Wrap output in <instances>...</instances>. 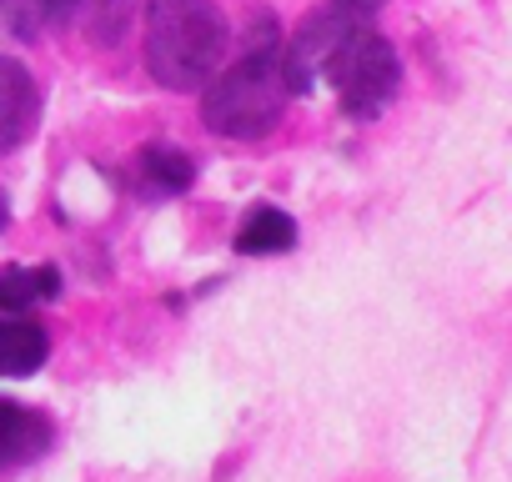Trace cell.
<instances>
[{
    "label": "cell",
    "instance_id": "obj_1",
    "mask_svg": "<svg viewBox=\"0 0 512 482\" xmlns=\"http://www.w3.org/2000/svg\"><path fill=\"white\" fill-rule=\"evenodd\" d=\"M226 16L211 0H146V31L141 56L156 86L166 91H196L216 76L226 56Z\"/></svg>",
    "mask_w": 512,
    "mask_h": 482
},
{
    "label": "cell",
    "instance_id": "obj_13",
    "mask_svg": "<svg viewBox=\"0 0 512 482\" xmlns=\"http://www.w3.org/2000/svg\"><path fill=\"white\" fill-rule=\"evenodd\" d=\"M36 6H41L51 21H66V16H76V6H86V0H36Z\"/></svg>",
    "mask_w": 512,
    "mask_h": 482
},
{
    "label": "cell",
    "instance_id": "obj_12",
    "mask_svg": "<svg viewBox=\"0 0 512 482\" xmlns=\"http://www.w3.org/2000/svg\"><path fill=\"white\" fill-rule=\"evenodd\" d=\"M41 6L36 0H0V26H16V31H31V16Z\"/></svg>",
    "mask_w": 512,
    "mask_h": 482
},
{
    "label": "cell",
    "instance_id": "obj_5",
    "mask_svg": "<svg viewBox=\"0 0 512 482\" xmlns=\"http://www.w3.org/2000/svg\"><path fill=\"white\" fill-rule=\"evenodd\" d=\"M36 116H41V96L31 71L16 56H0V156L16 151L36 131Z\"/></svg>",
    "mask_w": 512,
    "mask_h": 482
},
{
    "label": "cell",
    "instance_id": "obj_6",
    "mask_svg": "<svg viewBox=\"0 0 512 482\" xmlns=\"http://www.w3.org/2000/svg\"><path fill=\"white\" fill-rule=\"evenodd\" d=\"M51 442V422L21 402H0V467H26L46 452Z\"/></svg>",
    "mask_w": 512,
    "mask_h": 482
},
{
    "label": "cell",
    "instance_id": "obj_4",
    "mask_svg": "<svg viewBox=\"0 0 512 482\" xmlns=\"http://www.w3.org/2000/svg\"><path fill=\"white\" fill-rule=\"evenodd\" d=\"M352 31H357V16H352V11H342V6H332V11H312V16L297 26V36L282 46L287 86H292V91H312V86L327 76L337 46H342Z\"/></svg>",
    "mask_w": 512,
    "mask_h": 482
},
{
    "label": "cell",
    "instance_id": "obj_9",
    "mask_svg": "<svg viewBox=\"0 0 512 482\" xmlns=\"http://www.w3.org/2000/svg\"><path fill=\"white\" fill-rule=\"evenodd\" d=\"M61 292L56 267H0V312H31Z\"/></svg>",
    "mask_w": 512,
    "mask_h": 482
},
{
    "label": "cell",
    "instance_id": "obj_3",
    "mask_svg": "<svg viewBox=\"0 0 512 482\" xmlns=\"http://www.w3.org/2000/svg\"><path fill=\"white\" fill-rule=\"evenodd\" d=\"M322 81H332V91H337V101H342V111H347L352 121H372V116H382L387 101L397 96L402 66H397L392 41H382L377 31H362V26H357V31L337 46V56H332V66H327Z\"/></svg>",
    "mask_w": 512,
    "mask_h": 482
},
{
    "label": "cell",
    "instance_id": "obj_14",
    "mask_svg": "<svg viewBox=\"0 0 512 482\" xmlns=\"http://www.w3.org/2000/svg\"><path fill=\"white\" fill-rule=\"evenodd\" d=\"M337 6H342V11H352V16H362V11H377L382 0H337Z\"/></svg>",
    "mask_w": 512,
    "mask_h": 482
},
{
    "label": "cell",
    "instance_id": "obj_7",
    "mask_svg": "<svg viewBox=\"0 0 512 482\" xmlns=\"http://www.w3.org/2000/svg\"><path fill=\"white\" fill-rule=\"evenodd\" d=\"M231 247L241 257H282V252L297 247V221L287 211H277V206H251L246 221L236 226Z\"/></svg>",
    "mask_w": 512,
    "mask_h": 482
},
{
    "label": "cell",
    "instance_id": "obj_2",
    "mask_svg": "<svg viewBox=\"0 0 512 482\" xmlns=\"http://www.w3.org/2000/svg\"><path fill=\"white\" fill-rule=\"evenodd\" d=\"M287 96H292V86L282 71V51L256 41L236 66H226L221 76H211L201 86V121L221 141H256V136L277 131Z\"/></svg>",
    "mask_w": 512,
    "mask_h": 482
},
{
    "label": "cell",
    "instance_id": "obj_11",
    "mask_svg": "<svg viewBox=\"0 0 512 482\" xmlns=\"http://www.w3.org/2000/svg\"><path fill=\"white\" fill-rule=\"evenodd\" d=\"M126 11H131V0H96V11H91V36H96L101 46H106L111 36H121Z\"/></svg>",
    "mask_w": 512,
    "mask_h": 482
},
{
    "label": "cell",
    "instance_id": "obj_8",
    "mask_svg": "<svg viewBox=\"0 0 512 482\" xmlns=\"http://www.w3.org/2000/svg\"><path fill=\"white\" fill-rule=\"evenodd\" d=\"M51 357V337L36 322L0 317V377H36Z\"/></svg>",
    "mask_w": 512,
    "mask_h": 482
},
{
    "label": "cell",
    "instance_id": "obj_15",
    "mask_svg": "<svg viewBox=\"0 0 512 482\" xmlns=\"http://www.w3.org/2000/svg\"><path fill=\"white\" fill-rule=\"evenodd\" d=\"M11 226V196H6V186H0V231Z\"/></svg>",
    "mask_w": 512,
    "mask_h": 482
},
{
    "label": "cell",
    "instance_id": "obj_10",
    "mask_svg": "<svg viewBox=\"0 0 512 482\" xmlns=\"http://www.w3.org/2000/svg\"><path fill=\"white\" fill-rule=\"evenodd\" d=\"M141 166H146L151 186H161V191H186L196 181V161L186 151H176V146H146Z\"/></svg>",
    "mask_w": 512,
    "mask_h": 482
}]
</instances>
